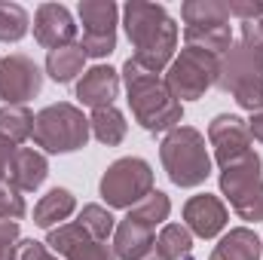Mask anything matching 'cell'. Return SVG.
Returning <instances> with one entry per match:
<instances>
[{
    "label": "cell",
    "mask_w": 263,
    "mask_h": 260,
    "mask_svg": "<svg viewBox=\"0 0 263 260\" xmlns=\"http://www.w3.org/2000/svg\"><path fill=\"white\" fill-rule=\"evenodd\" d=\"M126 31L129 40L135 43V62L156 73L159 67L165 65L175 52V22L165 15L162 6H150V3H129L126 6Z\"/></svg>",
    "instance_id": "obj_1"
},
{
    "label": "cell",
    "mask_w": 263,
    "mask_h": 260,
    "mask_svg": "<svg viewBox=\"0 0 263 260\" xmlns=\"http://www.w3.org/2000/svg\"><path fill=\"white\" fill-rule=\"evenodd\" d=\"M126 86H129V104L144 129L162 132L181 120V104L172 101V92L156 80V73L144 70L135 59L126 62Z\"/></svg>",
    "instance_id": "obj_2"
},
{
    "label": "cell",
    "mask_w": 263,
    "mask_h": 260,
    "mask_svg": "<svg viewBox=\"0 0 263 260\" xmlns=\"http://www.w3.org/2000/svg\"><path fill=\"white\" fill-rule=\"evenodd\" d=\"M162 162L178 187H196L208 178V153L196 129H175L162 144Z\"/></svg>",
    "instance_id": "obj_3"
},
{
    "label": "cell",
    "mask_w": 263,
    "mask_h": 260,
    "mask_svg": "<svg viewBox=\"0 0 263 260\" xmlns=\"http://www.w3.org/2000/svg\"><path fill=\"white\" fill-rule=\"evenodd\" d=\"M220 187L230 196L233 208L245 220H263V178H260V159L257 153H245L236 162L223 165Z\"/></svg>",
    "instance_id": "obj_4"
},
{
    "label": "cell",
    "mask_w": 263,
    "mask_h": 260,
    "mask_svg": "<svg viewBox=\"0 0 263 260\" xmlns=\"http://www.w3.org/2000/svg\"><path fill=\"white\" fill-rule=\"evenodd\" d=\"M31 138L40 147H46L49 153L80 150L89 138V120L70 104H52L34 120V135Z\"/></svg>",
    "instance_id": "obj_5"
},
{
    "label": "cell",
    "mask_w": 263,
    "mask_h": 260,
    "mask_svg": "<svg viewBox=\"0 0 263 260\" xmlns=\"http://www.w3.org/2000/svg\"><path fill=\"white\" fill-rule=\"evenodd\" d=\"M150 181H153V175L144 159H120L101 178V196L110 205L123 208V205L138 202L141 196H150Z\"/></svg>",
    "instance_id": "obj_6"
},
{
    "label": "cell",
    "mask_w": 263,
    "mask_h": 260,
    "mask_svg": "<svg viewBox=\"0 0 263 260\" xmlns=\"http://www.w3.org/2000/svg\"><path fill=\"white\" fill-rule=\"evenodd\" d=\"M214 73H217L214 55L196 46H187L168 70V92H175L178 98H199L214 83Z\"/></svg>",
    "instance_id": "obj_7"
},
{
    "label": "cell",
    "mask_w": 263,
    "mask_h": 260,
    "mask_svg": "<svg viewBox=\"0 0 263 260\" xmlns=\"http://www.w3.org/2000/svg\"><path fill=\"white\" fill-rule=\"evenodd\" d=\"M80 15H83V55H110L117 46V6L114 3H80Z\"/></svg>",
    "instance_id": "obj_8"
},
{
    "label": "cell",
    "mask_w": 263,
    "mask_h": 260,
    "mask_svg": "<svg viewBox=\"0 0 263 260\" xmlns=\"http://www.w3.org/2000/svg\"><path fill=\"white\" fill-rule=\"evenodd\" d=\"M40 67L25 55H9L0 62V98L9 104L28 101L40 92Z\"/></svg>",
    "instance_id": "obj_9"
},
{
    "label": "cell",
    "mask_w": 263,
    "mask_h": 260,
    "mask_svg": "<svg viewBox=\"0 0 263 260\" xmlns=\"http://www.w3.org/2000/svg\"><path fill=\"white\" fill-rule=\"evenodd\" d=\"M208 138H211V144H214V150H217V162L220 165H230V162H236L239 156H245L248 153V138H251V132L245 129V123L239 120V117H217L214 123H211V129H208Z\"/></svg>",
    "instance_id": "obj_10"
},
{
    "label": "cell",
    "mask_w": 263,
    "mask_h": 260,
    "mask_svg": "<svg viewBox=\"0 0 263 260\" xmlns=\"http://www.w3.org/2000/svg\"><path fill=\"white\" fill-rule=\"evenodd\" d=\"M49 245L55 251H62L67 260H117L107 251V245H101L98 239H89V233L80 224L49 233Z\"/></svg>",
    "instance_id": "obj_11"
},
{
    "label": "cell",
    "mask_w": 263,
    "mask_h": 260,
    "mask_svg": "<svg viewBox=\"0 0 263 260\" xmlns=\"http://www.w3.org/2000/svg\"><path fill=\"white\" fill-rule=\"evenodd\" d=\"M77 28L70 22V12L59 3H43L37 9V22H34V37L49 46V49H62L73 40Z\"/></svg>",
    "instance_id": "obj_12"
},
{
    "label": "cell",
    "mask_w": 263,
    "mask_h": 260,
    "mask_svg": "<svg viewBox=\"0 0 263 260\" xmlns=\"http://www.w3.org/2000/svg\"><path fill=\"white\" fill-rule=\"evenodd\" d=\"M117 89H120V80H117V70L114 67H92L80 86H77V98L89 107H110V101L117 98Z\"/></svg>",
    "instance_id": "obj_13"
},
{
    "label": "cell",
    "mask_w": 263,
    "mask_h": 260,
    "mask_svg": "<svg viewBox=\"0 0 263 260\" xmlns=\"http://www.w3.org/2000/svg\"><path fill=\"white\" fill-rule=\"evenodd\" d=\"M184 217L190 220V227L196 230L202 239L217 236V233L223 230V224H227V211H223V205H220L214 196H208V193L190 199L187 208H184Z\"/></svg>",
    "instance_id": "obj_14"
},
{
    "label": "cell",
    "mask_w": 263,
    "mask_h": 260,
    "mask_svg": "<svg viewBox=\"0 0 263 260\" xmlns=\"http://www.w3.org/2000/svg\"><path fill=\"white\" fill-rule=\"evenodd\" d=\"M6 175L12 178L15 187H22V190H37V187L43 184V178H46V159H43L40 153H34V150H15V156H12Z\"/></svg>",
    "instance_id": "obj_15"
},
{
    "label": "cell",
    "mask_w": 263,
    "mask_h": 260,
    "mask_svg": "<svg viewBox=\"0 0 263 260\" xmlns=\"http://www.w3.org/2000/svg\"><path fill=\"white\" fill-rule=\"evenodd\" d=\"M150 245H153V230L150 227H144L132 217H126L120 224V230H117V254L120 257L141 260L150 254Z\"/></svg>",
    "instance_id": "obj_16"
},
{
    "label": "cell",
    "mask_w": 263,
    "mask_h": 260,
    "mask_svg": "<svg viewBox=\"0 0 263 260\" xmlns=\"http://www.w3.org/2000/svg\"><path fill=\"white\" fill-rule=\"evenodd\" d=\"M257 257H260V242L251 230H233L230 236H223V242L211 254V260H257Z\"/></svg>",
    "instance_id": "obj_17"
},
{
    "label": "cell",
    "mask_w": 263,
    "mask_h": 260,
    "mask_svg": "<svg viewBox=\"0 0 263 260\" xmlns=\"http://www.w3.org/2000/svg\"><path fill=\"white\" fill-rule=\"evenodd\" d=\"M83 49H77V46H62V49H52L49 52V59H46V67H49V73H52V80L55 83H70L80 70H83Z\"/></svg>",
    "instance_id": "obj_18"
},
{
    "label": "cell",
    "mask_w": 263,
    "mask_h": 260,
    "mask_svg": "<svg viewBox=\"0 0 263 260\" xmlns=\"http://www.w3.org/2000/svg\"><path fill=\"white\" fill-rule=\"evenodd\" d=\"M73 211V196L67 190H52L49 196H43V202L34 211V224L37 227H52L55 220H65Z\"/></svg>",
    "instance_id": "obj_19"
},
{
    "label": "cell",
    "mask_w": 263,
    "mask_h": 260,
    "mask_svg": "<svg viewBox=\"0 0 263 260\" xmlns=\"http://www.w3.org/2000/svg\"><path fill=\"white\" fill-rule=\"evenodd\" d=\"M92 129L101 144H120L126 135V123H123V114L117 107H98L92 114Z\"/></svg>",
    "instance_id": "obj_20"
},
{
    "label": "cell",
    "mask_w": 263,
    "mask_h": 260,
    "mask_svg": "<svg viewBox=\"0 0 263 260\" xmlns=\"http://www.w3.org/2000/svg\"><path fill=\"white\" fill-rule=\"evenodd\" d=\"M34 135V117L25 107H3L0 110V138L6 141H25Z\"/></svg>",
    "instance_id": "obj_21"
},
{
    "label": "cell",
    "mask_w": 263,
    "mask_h": 260,
    "mask_svg": "<svg viewBox=\"0 0 263 260\" xmlns=\"http://www.w3.org/2000/svg\"><path fill=\"white\" fill-rule=\"evenodd\" d=\"M187 43L208 52H227L230 49V28L227 25H205V28H190L187 25Z\"/></svg>",
    "instance_id": "obj_22"
},
{
    "label": "cell",
    "mask_w": 263,
    "mask_h": 260,
    "mask_svg": "<svg viewBox=\"0 0 263 260\" xmlns=\"http://www.w3.org/2000/svg\"><path fill=\"white\" fill-rule=\"evenodd\" d=\"M159 257L165 260H178V257H187L190 254V248H193V239H190V233L184 230V227H178V224H172V227H165L162 230V236H159Z\"/></svg>",
    "instance_id": "obj_23"
},
{
    "label": "cell",
    "mask_w": 263,
    "mask_h": 260,
    "mask_svg": "<svg viewBox=\"0 0 263 260\" xmlns=\"http://www.w3.org/2000/svg\"><path fill=\"white\" fill-rule=\"evenodd\" d=\"M230 9L223 3H184V18L190 28H205V25H227Z\"/></svg>",
    "instance_id": "obj_24"
},
{
    "label": "cell",
    "mask_w": 263,
    "mask_h": 260,
    "mask_svg": "<svg viewBox=\"0 0 263 260\" xmlns=\"http://www.w3.org/2000/svg\"><path fill=\"white\" fill-rule=\"evenodd\" d=\"M28 31V12L15 3H0V40H22Z\"/></svg>",
    "instance_id": "obj_25"
},
{
    "label": "cell",
    "mask_w": 263,
    "mask_h": 260,
    "mask_svg": "<svg viewBox=\"0 0 263 260\" xmlns=\"http://www.w3.org/2000/svg\"><path fill=\"white\" fill-rule=\"evenodd\" d=\"M129 217L153 230L159 220H165V217H168V199H165V193H150L141 205H138V208H135V211H132Z\"/></svg>",
    "instance_id": "obj_26"
},
{
    "label": "cell",
    "mask_w": 263,
    "mask_h": 260,
    "mask_svg": "<svg viewBox=\"0 0 263 260\" xmlns=\"http://www.w3.org/2000/svg\"><path fill=\"white\" fill-rule=\"evenodd\" d=\"M80 227H83L92 239L104 242V239L110 236V230H114V217H110L104 208L89 205V208H83V214H80Z\"/></svg>",
    "instance_id": "obj_27"
},
{
    "label": "cell",
    "mask_w": 263,
    "mask_h": 260,
    "mask_svg": "<svg viewBox=\"0 0 263 260\" xmlns=\"http://www.w3.org/2000/svg\"><path fill=\"white\" fill-rule=\"evenodd\" d=\"M236 101L245 110H263V77L245 80L242 86H236Z\"/></svg>",
    "instance_id": "obj_28"
},
{
    "label": "cell",
    "mask_w": 263,
    "mask_h": 260,
    "mask_svg": "<svg viewBox=\"0 0 263 260\" xmlns=\"http://www.w3.org/2000/svg\"><path fill=\"white\" fill-rule=\"evenodd\" d=\"M242 43L248 46V52H251L257 70L263 73V22H245V28H242Z\"/></svg>",
    "instance_id": "obj_29"
},
{
    "label": "cell",
    "mask_w": 263,
    "mask_h": 260,
    "mask_svg": "<svg viewBox=\"0 0 263 260\" xmlns=\"http://www.w3.org/2000/svg\"><path fill=\"white\" fill-rule=\"evenodd\" d=\"M22 217L25 214V202H22V196L15 187H9V184H3L0 181V217Z\"/></svg>",
    "instance_id": "obj_30"
},
{
    "label": "cell",
    "mask_w": 263,
    "mask_h": 260,
    "mask_svg": "<svg viewBox=\"0 0 263 260\" xmlns=\"http://www.w3.org/2000/svg\"><path fill=\"white\" fill-rule=\"evenodd\" d=\"M15 233H18L15 224H9V220L0 224V260H15L12 257V245H9V242L15 239Z\"/></svg>",
    "instance_id": "obj_31"
},
{
    "label": "cell",
    "mask_w": 263,
    "mask_h": 260,
    "mask_svg": "<svg viewBox=\"0 0 263 260\" xmlns=\"http://www.w3.org/2000/svg\"><path fill=\"white\" fill-rule=\"evenodd\" d=\"M230 9V15H245V18H257V15H263V3H230L227 6Z\"/></svg>",
    "instance_id": "obj_32"
},
{
    "label": "cell",
    "mask_w": 263,
    "mask_h": 260,
    "mask_svg": "<svg viewBox=\"0 0 263 260\" xmlns=\"http://www.w3.org/2000/svg\"><path fill=\"white\" fill-rule=\"evenodd\" d=\"M15 144L12 141H6V138H0V175H6L9 172V162H12V156H15Z\"/></svg>",
    "instance_id": "obj_33"
},
{
    "label": "cell",
    "mask_w": 263,
    "mask_h": 260,
    "mask_svg": "<svg viewBox=\"0 0 263 260\" xmlns=\"http://www.w3.org/2000/svg\"><path fill=\"white\" fill-rule=\"evenodd\" d=\"M251 135H254V138H260L263 141V114H257V117H254V120H251Z\"/></svg>",
    "instance_id": "obj_34"
},
{
    "label": "cell",
    "mask_w": 263,
    "mask_h": 260,
    "mask_svg": "<svg viewBox=\"0 0 263 260\" xmlns=\"http://www.w3.org/2000/svg\"><path fill=\"white\" fill-rule=\"evenodd\" d=\"M141 260H165V257H159V254H153V251H150L147 257H141Z\"/></svg>",
    "instance_id": "obj_35"
}]
</instances>
